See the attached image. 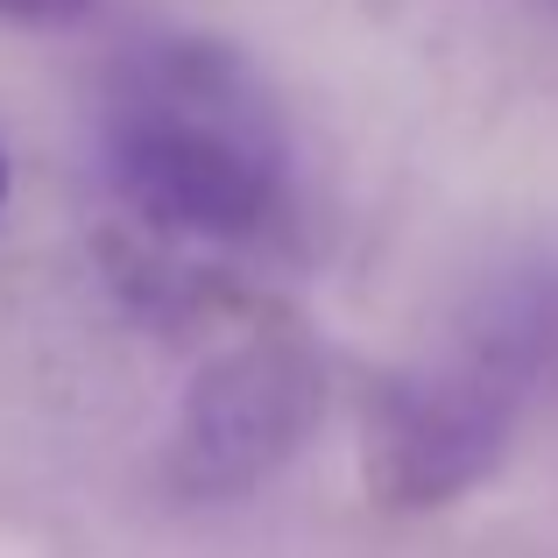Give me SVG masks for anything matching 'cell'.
Returning <instances> with one entry per match:
<instances>
[{
    "mask_svg": "<svg viewBox=\"0 0 558 558\" xmlns=\"http://www.w3.org/2000/svg\"><path fill=\"white\" fill-rule=\"evenodd\" d=\"M0 205H8V156H0Z\"/></svg>",
    "mask_w": 558,
    "mask_h": 558,
    "instance_id": "cell-5",
    "label": "cell"
},
{
    "mask_svg": "<svg viewBox=\"0 0 558 558\" xmlns=\"http://www.w3.org/2000/svg\"><path fill=\"white\" fill-rule=\"evenodd\" d=\"M85 8L93 0H0V14H14V22H78Z\"/></svg>",
    "mask_w": 558,
    "mask_h": 558,
    "instance_id": "cell-4",
    "label": "cell"
},
{
    "mask_svg": "<svg viewBox=\"0 0 558 558\" xmlns=\"http://www.w3.org/2000/svg\"><path fill=\"white\" fill-rule=\"evenodd\" d=\"M558 389V269H517L460 318L446 354L396 375L368 417V481L396 509L466 495Z\"/></svg>",
    "mask_w": 558,
    "mask_h": 558,
    "instance_id": "cell-2",
    "label": "cell"
},
{
    "mask_svg": "<svg viewBox=\"0 0 558 558\" xmlns=\"http://www.w3.org/2000/svg\"><path fill=\"white\" fill-rule=\"evenodd\" d=\"M312 410H318V375L298 347L255 340L241 354L213 361L191 389L184 432H178V481L191 495L255 488L304 438Z\"/></svg>",
    "mask_w": 558,
    "mask_h": 558,
    "instance_id": "cell-3",
    "label": "cell"
},
{
    "mask_svg": "<svg viewBox=\"0 0 558 558\" xmlns=\"http://www.w3.org/2000/svg\"><path fill=\"white\" fill-rule=\"evenodd\" d=\"M551 8H558V0H551Z\"/></svg>",
    "mask_w": 558,
    "mask_h": 558,
    "instance_id": "cell-6",
    "label": "cell"
},
{
    "mask_svg": "<svg viewBox=\"0 0 558 558\" xmlns=\"http://www.w3.org/2000/svg\"><path fill=\"white\" fill-rule=\"evenodd\" d=\"M99 142L121 205L156 241L241 255L269 247L298 213L283 121L227 43H142L107 85Z\"/></svg>",
    "mask_w": 558,
    "mask_h": 558,
    "instance_id": "cell-1",
    "label": "cell"
}]
</instances>
